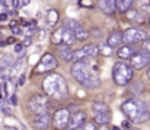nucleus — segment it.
Segmentation results:
<instances>
[{
  "label": "nucleus",
  "mask_w": 150,
  "mask_h": 130,
  "mask_svg": "<svg viewBox=\"0 0 150 130\" xmlns=\"http://www.w3.org/2000/svg\"><path fill=\"white\" fill-rule=\"evenodd\" d=\"M121 111L124 116L133 123H146L150 120V105L147 102L131 98L121 104Z\"/></svg>",
  "instance_id": "f257e3e1"
},
{
  "label": "nucleus",
  "mask_w": 150,
  "mask_h": 130,
  "mask_svg": "<svg viewBox=\"0 0 150 130\" xmlns=\"http://www.w3.org/2000/svg\"><path fill=\"white\" fill-rule=\"evenodd\" d=\"M42 89L45 91V94L55 99V101H60V99H64L69 94V86H67V82L66 79L58 75V73H51L48 75L44 82H42Z\"/></svg>",
  "instance_id": "f03ea898"
},
{
  "label": "nucleus",
  "mask_w": 150,
  "mask_h": 130,
  "mask_svg": "<svg viewBox=\"0 0 150 130\" xmlns=\"http://www.w3.org/2000/svg\"><path fill=\"white\" fill-rule=\"evenodd\" d=\"M71 76L73 79L85 88H98L100 81L98 76L93 75V72L88 67L85 61H74L71 66Z\"/></svg>",
  "instance_id": "7ed1b4c3"
},
{
  "label": "nucleus",
  "mask_w": 150,
  "mask_h": 130,
  "mask_svg": "<svg viewBox=\"0 0 150 130\" xmlns=\"http://www.w3.org/2000/svg\"><path fill=\"white\" fill-rule=\"evenodd\" d=\"M134 72H133V66L127 64L124 61H118L114 64L112 69V79L118 86H125L133 81Z\"/></svg>",
  "instance_id": "20e7f679"
},
{
  "label": "nucleus",
  "mask_w": 150,
  "mask_h": 130,
  "mask_svg": "<svg viewBox=\"0 0 150 130\" xmlns=\"http://www.w3.org/2000/svg\"><path fill=\"white\" fill-rule=\"evenodd\" d=\"M51 41L55 45H71L76 41V35H74V31L70 26L64 25V26H61V28H58L57 31L52 32Z\"/></svg>",
  "instance_id": "39448f33"
},
{
  "label": "nucleus",
  "mask_w": 150,
  "mask_h": 130,
  "mask_svg": "<svg viewBox=\"0 0 150 130\" xmlns=\"http://www.w3.org/2000/svg\"><path fill=\"white\" fill-rule=\"evenodd\" d=\"M48 95L45 94H35L29 98L28 101V107L34 114H40V113H45L48 111Z\"/></svg>",
  "instance_id": "423d86ee"
},
{
  "label": "nucleus",
  "mask_w": 150,
  "mask_h": 130,
  "mask_svg": "<svg viewBox=\"0 0 150 130\" xmlns=\"http://www.w3.org/2000/svg\"><path fill=\"white\" fill-rule=\"evenodd\" d=\"M57 66H58L57 59H55L51 53H45V54L41 57V60L37 63V66H35V70H34V72H35L37 75L50 73L51 70H54Z\"/></svg>",
  "instance_id": "0eeeda50"
},
{
  "label": "nucleus",
  "mask_w": 150,
  "mask_h": 130,
  "mask_svg": "<svg viewBox=\"0 0 150 130\" xmlns=\"http://www.w3.org/2000/svg\"><path fill=\"white\" fill-rule=\"evenodd\" d=\"M147 38V32L143 28H128L124 34H122V43L124 44H137L143 43Z\"/></svg>",
  "instance_id": "6e6552de"
},
{
  "label": "nucleus",
  "mask_w": 150,
  "mask_h": 130,
  "mask_svg": "<svg viewBox=\"0 0 150 130\" xmlns=\"http://www.w3.org/2000/svg\"><path fill=\"white\" fill-rule=\"evenodd\" d=\"M70 120H71V116H70V110L69 108H60L54 113L52 116V126L57 130H64L69 127L70 124Z\"/></svg>",
  "instance_id": "1a4fd4ad"
},
{
  "label": "nucleus",
  "mask_w": 150,
  "mask_h": 130,
  "mask_svg": "<svg viewBox=\"0 0 150 130\" xmlns=\"http://www.w3.org/2000/svg\"><path fill=\"white\" fill-rule=\"evenodd\" d=\"M98 54H99V47L95 45V44H89V45H85V47L74 51L73 61H85V60L96 57Z\"/></svg>",
  "instance_id": "9d476101"
},
{
  "label": "nucleus",
  "mask_w": 150,
  "mask_h": 130,
  "mask_svg": "<svg viewBox=\"0 0 150 130\" xmlns=\"http://www.w3.org/2000/svg\"><path fill=\"white\" fill-rule=\"evenodd\" d=\"M130 64L134 67V69H144L150 64V51H136L131 59H130Z\"/></svg>",
  "instance_id": "9b49d317"
},
{
  "label": "nucleus",
  "mask_w": 150,
  "mask_h": 130,
  "mask_svg": "<svg viewBox=\"0 0 150 130\" xmlns=\"http://www.w3.org/2000/svg\"><path fill=\"white\" fill-rule=\"evenodd\" d=\"M50 113L45 111V113H40V114H34L32 117V126L37 130H47L50 127Z\"/></svg>",
  "instance_id": "f8f14e48"
},
{
  "label": "nucleus",
  "mask_w": 150,
  "mask_h": 130,
  "mask_svg": "<svg viewBox=\"0 0 150 130\" xmlns=\"http://www.w3.org/2000/svg\"><path fill=\"white\" fill-rule=\"evenodd\" d=\"M67 26H70L73 31H74V35H76V40L77 41H85L89 38V32L85 29V26L82 24H79L77 21H67L66 22Z\"/></svg>",
  "instance_id": "ddd939ff"
},
{
  "label": "nucleus",
  "mask_w": 150,
  "mask_h": 130,
  "mask_svg": "<svg viewBox=\"0 0 150 130\" xmlns=\"http://www.w3.org/2000/svg\"><path fill=\"white\" fill-rule=\"evenodd\" d=\"M99 10L105 15H114L117 12V0H96Z\"/></svg>",
  "instance_id": "4468645a"
},
{
  "label": "nucleus",
  "mask_w": 150,
  "mask_h": 130,
  "mask_svg": "<svg viewBox=\"0 0 150 130\" xmlns=\"http://www.w3.org/2000/svg\"><path fill=\"white\" fill-rule=\"evenodd\" d=\"M86 119H88V117H86V114H85L83 111L74 113L73 117H71V120H70V124H69L67 130H79L86 123Z\"/></svg>",
  "instance_id": "2eb2a0df"
},
{
  "label": "nucleus",
  "mask_w": 150,
  "mask_h": 130,
  "mask_svg": "<svg viewBox=\"0 0 150 130\" xmlns=\"http://www.w3.org/2000/svg\"><path fill=\"white\" fill-rule=\"evenodd\" d=\"M125 18L128 22L133 24H143L146 19V15H143L139 9H130L128 12H125Z\"/></svg>",
  "instance_id": "dca6fc26"
},
{
  "label": "nucleus",
  "mask_w": 150,
  "mask_h": 130,
  "mask_svg": "<svg viewBox=\"0 0 150 130\" xmlns=\"http://www.w3.org/2000/svg\"><path fill=\"white\" fill-rule=\"evenodd\" d=\"M136 53V48L131 45V44H124L118 48L117 51V56L121 59V60H127V59H131V56Z\"/></svg>",
  "instance_id": "f3484780"
},
{
  "label": "nucleus",
  "mask_w": 150,
  "mask_h": 130,
  "mask_svg": "<svg viewBox=\"0 0 150 130\" xmlns=\"http://www.w3.org/2000/svg\"><path fill=\"white\" fill-rule=\"evenodd\" d=\"M57 53H58V56H60L64 61H70V60H73V54H74V51L70 48V45H57Z\"/></svg>",
  "instance_id": "a211bd4d"
},
{
  "label": "nucleus",
  "mask_w": 150,
  "mask_h": 130,
  "mask_svg": "<svg viewBox=\"0 0 150 130\" xmlns=\"http://www.w3.org/2000/svg\"><path fill=\"white\" fill-rule=\"evenodd\" d=\"M23 64H25V59H23V57L15 60V61L12 63L10 69H9V78L12 79V78H15L16 75H19V73L22 72V69H23Z\"/></svg>",
  "instance_id": "6ab92c4d"
},
{
  "label": "nucleus",
  "mask_w": 150,
  "mask_h": 130,
  "mask_svg": "<svg viewBox=\"0 0 150 130\" xmlns=\"http://www.w3.org/2000/svg\"><path fill=\"white\" fill-rule=\"evenodd\" d=\"M122 43V34L118 32V31H114L108 35V40H106V44L111 45V47H120V44Z\"/></svg>",
  "instance_id": "aec40b11"
},
{
  "label": "nucleus",
  "mask_w": 150,
  "mask_h": 130,
  "mask_svg": "<svg viewBox=\"0 0 150 130\" xmlns=\"http://www.w3.org/2000/svg\"><path fill=\"white\" fill-rule=\"evenodd\" d=\"M133 4H134V0H117V12L125 13L131 9Z\"/></svg>",
  "instance_id": "412c9836"
},
{
  "label": "nucleus",
  "mask_w": 150,
  "mask_h": 130,
  "mask_svg": "<svg viewBox=\"0 0 150 130\" xmlns=\"http://www.w3.org/2000/svg\"><path fill=\"white\" fill-rule=\"evenodd\" d=\"M12 63H13L12 56H9V54H7V56L1 57V59H0V75H1V73H4V72H9V69H10Z\"/></svg>",
  "instance_id": "4be33fe9"
},
{
  "label": "nucleus",
  "mask_w": 150,
  "mask_h": 130,
  "mask_svg": "<svg viewBox=\"0 0 150 130\" xmlns=\"http://www.w3.org/2000/svg\"><path fill=\"white\" fill-rule=\"evenodd\" d=\"M95 121L98 124H108L111 121V111L109 113H98V114H95Z\"/></svg>",
  "instance_id": "5701e85b"
},
{
  "label": "nucleus",
  "mask_w": 150,
  "mask_h": 130,
  "mask_svg": "<svg viewBox=\"0 0 150 130\" xmlns=\"http://www.w3.org/2000/svg\"><path fill=\"white\" fill-rule=\"evenodd\" d=\"M92 110H93L95 114H98V113H109V111H111V108H109L105 102H93Z\"/></svg>",
  "instance_id": "b1692460"
},
{
  "label": "nucleus",
  "mask_w": 150,
  "mask_h": 130,
  "mask_svg": "<svg viewBox=\"0 0 150 130\" xmlns=\"http://www.w3.org/2000/svg\"><path fill=\"white\" fill-rule=\"evenodd\" d=\"M137 9L143 15H147L150 12V0H137Z\"/></svg>",
  "instance_id": "393cba45"
},
{
  "label": "nucleus",
  "mask_w": 150,
  "mask_h": 130,
  "mask_svg": "<svg viewBox=\"0 0 150 130\" xmlns=\"http://www.w3.org/2000/svg\"><path fill=\"white\" fill-rule=\"evenodd\" d=\"M58 22V13H57V10H54V9H50V12H48V26H54L55 24Z\"/></svg>",
  "instance_id": "a878e982"
},
{
  "label": "nucleus",
  "mask_w": 150,
  "mask_h": 130,
  "mask_svg": "<svg viewBox=\"0 0 150 130\" xmlns=\"http://www.w3.org/2000/svg\"><path fill=\"white\" fill-rule=\"evenodd\" d=\"M98 47H99V54L100 56L109 57V56L112 54V48H114V47H111V45H108V44H100V45H98Z\"/></svg>",
  "instance_id": "bb28decb"
},
{
  "label": "nucleus",
  "mask_w": 150,
  "mask_h": 130,
  "mask_svg": "<svg viewBox=\"0 0 150 130\" xmlns=\"http://www.w3.org/2000/svg\"><path fill=\"white\" fill-rule=\"evenodd\" d=\"M0 108H1V113H3L4 116H10V114H12V108L7 107V105H4V104H1V102H0Z\"/></svg>",
  "instance_id": "cd10ccee"
},
{
  "label": "nucleus",
  "mask_w": 150,
  "mask_h": 130,
  "mask_svg": "<svg viewBox=\"0 0 150 130\" xmlns=\"http://www.w3.org/2000/svg\"><path fill=\"white\" fill-rule=\"evenodd\" d=\"M79 130H96V126L93 123H85Z\"/></svg>",
  "instance_id": "c85d7f7f"
},
{
  "label": "nucleus",
  "mask_w": 150,
  "mask_h": 130,
  "mask_svg": "<svg viewBox=\"0 0 150 130\" xmlns=\"http://www.w3.org/2000/svg\"><path fill=\"white\" fill-rule=\"evenodd\" d=\"M10 6H12V9H19L22 6V1L21 0H10Z\"/></svg>",
  "instance_id": "c756f323"
},
{
  "label": "nucleus",
  "mask_w": 150,
  "mask_h": 130,
  "mask_svg": "<svg viewBox=\"0 0 150 130\" xmlns=\"http://www.w3.org/2000/svg\"><path fill=\"white\" fill-rule=\"evenodd\" d=\"M10 29H12L13 35H21V34H22V29H21L18 25H13V26H10Z\"/></svg>",
  "instance_id": "7c9ffc66"
},
{
  "label": "nucleus",
  "mask_w": 150,
  "mask_h": 130,
  "mask_svg": "<svg viewBox=\"0 0 150 130\" xmlns=\"http://www.w3.org/2000/svg\"><path fill=\"white\" fill-rule=\"evenodd\" d=\"M143 50L146 51H150V37H147L144 41H143Z\"/></svg>",
  "instance_id": "2f4dec72"
},
{
  "label": "nucleus",
  "mask_w": 150,
  "mask_h": 130,
  "mask_svg": "<svg viewBox=\"0 0 150 130\" xmlns=\"http://www.w3.org/2000/svg\"><path fill=\"white\" fill-rule=\"evenodd\" d=\"M25 81H26V76H25V75H21V78H19V81H18V85H19V86H23V85H25Z\"/></svg>",
  "instance_id": "473e14b6"
},
{
  "label": "nucleus",
  "mask_w": 150,
  "mask_h": 130,
  "mask_svg": "<svg viewBox=\"0 0 150 130\" xmlns=\"http://www.w3.org/2000/svg\"><path fill=\"white\" fill-rule=\"evenodd\" d=\"M9 104H10V105H16V104H18V96H16V95H12L10 99H9Z\"/></svg>",
  "instance_id": "72a5a7b5"
},
{
  "label": "nucleus",
  "mask_w": 150,
  "mask_h": 130,
  "mask_svg": "<svg viewBox=\"0 0 150 130\" xmlns=\"http://www.w3.org/2000/svg\"><path fill=\"white\" fill-rule=\"evenodd\" d=\"M23 50V44L21 43V44H16L15 43V53H21Z\"/></svg>",
  "instance_id": "f704fd0d"
},
{
  "label": "nucleus",
  "mask_w": 150,
  "mask_h": 130,
  "mask_svg": "<svg viewBox=\"0 0 150 130\" xmlns=\"http://www.w3.org/2000/svg\"><path fill=\"white\" fill-rule=\"evenodd\" d=\"M121 126H122V129L128 130V129H130V127H131V123H130L128 120H124V121L121 123Z\"/></svg>",
  "instance_id": "c9c22d12"
},
{
  "label": "nucleus",
  "mask_w": 150,
  "mask_h": 130,
  "mask_svg": "<svg viewBox=\"0 0 150 130\" xmlns=\"http://www.w3.org/2000/svg\"><path fill=\"white\" fill-rule=\"evenodd\" d=\"M31 43H32L31 37H28V38H25V40L22 41V44H23V47H29V45H31Z\"/></svg>",
  "instance_id": "e433bc0d"
},
{
  "label": "nucleus",
  "mask_w": 150,
  "mask_h": 130,
  "mask_svg": "<svg viewBox=\"0 0 150 130\" xmlns=\"http://www.w3.org/2000/svg\"><path fill=\"white\" fill-rule=\"evenodd\" d=\"M4 21H7V15H6V13L0 15V22H4Z\"/></svg>",
  "instance_id": "4c0bfd02"
},
{
  "label": "nucleus",
  "mask_w": 150,
  "mask_h": 130,
  "mask_svg": "<svg viewBox=\"0 0 150 130\" xmlns=\"http://www.w3.org/2000/svg\"><path fill=\"white\" fill-rule=\"evenodd\" d=\"M6 43H7V44H13V43H15V37H9V38L6 40Z\"/></svg>",
  "instance_id": "58836bf2"
},
{
  "label": "nucleus",
  "mask_w": 150,
  "mask_h": 130,
  "mask_svg": "<svg viewBox=\"0 0 150 130\" xmlns=\"http://www.w3.org/2000/svg\"><path fill=\"white\" fill-rule=\"evenodd\" d=\"M4 130H18L16 127H12V126H4Z\"/></svg>",
  "instance_id": "ea45409f"
},
{
  "label": "nucleus",
  "mask_w": 150,
  "mask_h": 130,
  "mask_svg": "<svg viewBox=\"0 0 150 130\" xmlns=\"http://www.w3.org/2000/svg\"><path fill=\"white\" fill-rule=\"evenodd\" d=\"M22 1V6H26V4H29V0H21Z\"/></svg>",
  "instance_id": "a19ab883"
},
{
  "label": "nucleus",
  "mask_w": 150,
  "mask_h": 130,
  "mask_svg": "<svg viewBox=\"0 0 150 130\" xmlns=\"http://www.w3.org/2000/svg\"><path fill=\"white\" fill-rule=\"evenodd\" d=\"M96 130H109V129H108L106 126H100V127H98V129H96Z\"/></svg>",
  "instance_id": "79ce46f5"
},
{
  "label": "nucleus",
  "mask_w": 150,
  "mask_h": 130,
  "mask_svg": "<svg viewBox=\"0 0 150 130\" xmlns=\"http://www.w3.org/2000/svg\"><path fill=\"white\" fill-rule=\"evenodd\" d=\"M147 76H149V79H150V69H149V72H147Z\"/></svg>",
  "instance_id": "37998d69"
},
{
  "label": "nucleus",
  "mask_w": 150,
  "mask_h": 130,
  "mask_svg": "<svg viewBox=\"0 0 150 130\" xmlns=\"http://www.w3.org/2000/svg\"><path fill=\"white\" fill-rule=\"evenodd\" d=\"M147 22H149V25H150V15H149V19H147Z\"/></svg>",
  "instance_id": "c03bdc74"
},
{
  "label": "nucleus",
  "mask_w": 150,
  "mask_h": 130,
  "mask_svg": "<svg viewBox=\"0 0 150 130\" xmlns=\"http://www.w3.org/2000/svg\"><path fill=\"white\" fill-rule=\"evenodd\" d=\"M128 130H139V129H131V127H130V129H128Z\"/></svg>",
  "instance_id": "a18cd8bd"
}]
</instances>
